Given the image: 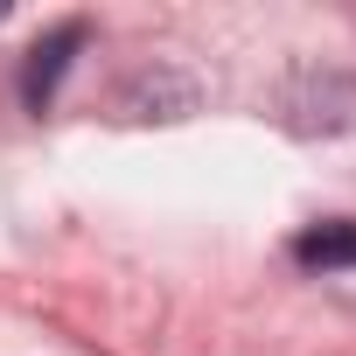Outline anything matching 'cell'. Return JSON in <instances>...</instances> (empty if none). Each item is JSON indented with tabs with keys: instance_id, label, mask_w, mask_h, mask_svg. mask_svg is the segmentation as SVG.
Segmentation results:
<instances>
[{
	"instance_id": "cell-1",
	"label": "cell",
	"mask_w": 356,
	"mask_h": 356,
	"mask_svg": "<svg viewBox=\"0 0 356 356\" xmlns=\"http://www.w3.org/2000/svg\"><path fill=\"white\" fill-rule=\"evenodd\" d=\"M196 105H203L196 77L175 70V63H154V70H140V77L119 84V119H133V126H175V119H189Z\"/></svg>"
},
{
	"instance_id": "cell-4",
	"label": "cell",
	"mask_w": 356,
	"mask_h": 356,
	"mask_svg": "<svg viewBox=\"0 0 356 356\" xmlns=\"http://www.w3.org/2000/svg\"><path fill=\"white\" fill-rule=\"evenodd\" d=\"M293 266H307V273H349V266H356V224H349V217L307 224V231L293 238Z\"/></svg>"
},
{
	"instance_id": "cell-5",
	"label": "cell",
	"mask_w": 356,
	"mask_h": 356,
	"mask_svg": "<svg viewBox=\"0 0 356 356\" xmlns=\"http://www.w3.org/2000/svg\"><path fill=\"white\" fill-rule=\"evenodd\" d=\"M0 22H8V0H0Z\"/></svg>"
},
{
	"instance_id": "cell-2",
	"label": "cell",
	"mask_w": 356,
	"mask_h": 356,
	"mask_svg": "<svg viewBox=\"0 0 356 356\" xmlns=\"http://www.w3.org/2000/svg\"><path fill=\"white\" fill-rule=\"evenodd\" d=\"M286 126L293 133H356V77L342 70H307L286 91Z\"/></svg>"
},
{
	"instance_id": "cell-3",
	"label": "cell",
	"mask_w": 356,
	"mask_h": 356,
	"mask_svg": "<svg viewBox=\"0 0 356 356\" xmlns=\"http://www.w3.org/2000/svg\"><path fill=\"white\" fill-rule=\"evenodd\" d=\"M77 49H84V22H63V29H49V35L29 49V63H22V105H29V112H49L63 70L77 63Z\"/></svg>"
}]
</instances>
